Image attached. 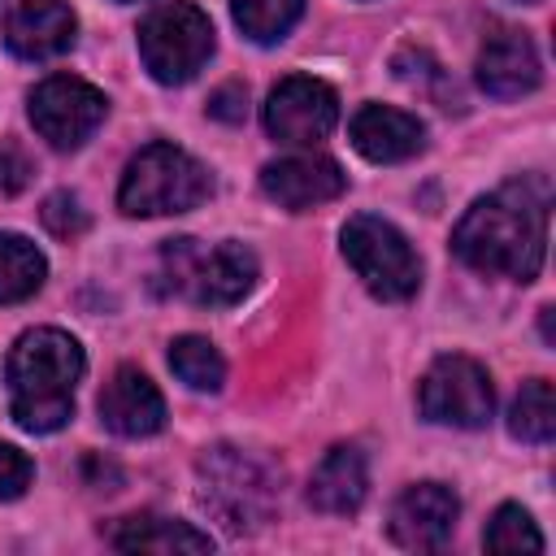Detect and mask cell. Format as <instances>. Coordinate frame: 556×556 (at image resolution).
<instances>
[{
	"mask_svg": "<svg viewBox=\"0 0 556 556\" xmlns=\"http://www.w3.org/2000/svg\"><path fill=\"white\" fill-rule=\"evenodd\" d=\"M452 248L478 274L530 282L543 269V252H547V187L508 182L473 200L456 222Z\"/></svg>",
	"mask_w": 556,
	"mask_h": 556,
	"instance_id": "cell-1",
	"label": "cell"
},
{
	"mask_svg": "<svg viewBox=\"0 0 556 556\" xmlns=\"http://www.w3.org/2000/svg\"><path fill=\"white\" fill-rule=\"evenodd\" d=\"M87 361L56 326L26 330L9 352V413L30 434H52L74 417V387Z\"/></svg>",
	"mask_w": 556,
	"mask_h": 556,
	"instance_id": "cell-2",
	"label": "cell"
},
{
	"mask_svg": "<svg viewBox=\"0 0 556 556\" xmlns=\"http://www.w3.org/2000/svg\"><path fill=\"white\" fill-rule=\"evenodd\" d=\"M200 478V504L230 530V534H252L261 530L274 508H278V478L274 469L230 443H217L200 456L195 465Z\"/></svg>",
	"mask_w": 556,
	"mask_h": 556,
	"instance_id": "cell-3",
	"label": "cell"
},
{
	"mask_svg": "<svg viewBox=\"0 0 556 556\" xmlns=\"http://www.w3.org/2000/svg\"><path fill=\"white\" fill-rule=\"evenodd\" d=\"M161 278L165 291L204 304V308H230L239 304L256 282V256L226 239V243H200V239H169L161 252Z\"/></svg>",
	"mask_w": 556,
	"mask_h": 556,
	"instance_id": "cell-4",
	"label": "cell"
},
{
	"mask_svg": "<svg viewBox=\"0 0 556 556\" xmlns=\"http://www.w3.org/2000/svg\"><path fill=\"white\" fill-rule=\"evenodd\" d=\"M213 191L208 169L174 148V143H148L143 152L130 156L122 187H117V208L126 217H169L195 208Z\"/></svg>",
	"mask_w": 556,
	"mask_h": 556,
	"instance_id": "cell-5",
	"label": "cell"
},
{
	"mask_svg": "<svg viewBox=\"0 0 556 556\" xmlns=\"http://www.w3.org/2000/svg\"><path fill=\"white\" fill-rule=\"evenodd\" d=\"M139 56L165 87L187 83L213 56V22L191 0H165L139 22Z\"/></svg>",
	"mask_w": 556,
	"mask_h": 556,
	"instance_id": "cell-6",
	"label": "cell"
},
{
	"mask_svg": "<svg viewBox=\"0 0 556 556\" xmlns=\"http://www.w3.org/2000/svg\"><path fill=\"white\" fill-rule=\"evenodd\" d=\"M343 256L378 300H408L421 287L417 252L391 222L374 213H356L343 226Z\"/></svg>",
	"mask_w": 556,
	"mask_h": 556,
	"instance_id": "cell-7",
	"label": "cell"
},
{
	"mask_svg": "<svg viewBox=\"0 0 556 556\" xmlns=\"http://www.w3.org/2000/svg\"><path fill=\"white\" fill-rule=\"evenodd\" d=\"M417 404H421L426 421L456 426V430H478V426H486V417L495 408V391H491V378L478 361L439 356L421 378Z\"/></svg>",
	"mask_w": 556,
	"mask_h": 556,
	"instance_id": "cell-8",
	"label": "cell"
},
{
	"mask_svg": "<svg viewBox=\"0 0 556 556\" xmlns=\"http://www.w3.org/2000/svg\"><path fill=\"white\" fill-rule=\"evenodd\" d=\"M104 113H109L104 91L74 74H52L30 91V126L61 152L83 148L104 122Z\"/></svg>",
	"mask_w": 556,
	"mask_h": 556,
	"instance_id": "cell-9",
	"label": "cell"
},
{
	"mask_svg": "<svg viewBox=\"0 0 556 556\" xmlns=\"http://www.w3.org/2000/svg\"><path fill=\"white\" fill-rule=\"evenodd\" d=\"M334 122H339V96L313 74L282 78L265 100V130L278 143L313 148L334 130Z\"/></svg>",
	"mask_w": 556,
	"mask_h": 556,
	"instance_id": "cell-10",
	"label": "cell"
},
{
	"mask_svg": "<svg viewBox=\"0 0 556 556\" xmlns=\"http://www.w3.org/2000/svg\"><path fill=\"white\" fill-rule=\"evenodd\" d=\"M456 517H460V500L452 495V486L417 482L391 504L387 530L408 552H439V547H447V539L456 530Z\"/></svg>",
	"mask_w": 556,
	"mask_h": 556,
	"instance_id": "cell-11",
	"label": "cell"
},
{
	"mask_svg": "<svg viewBox=\"0 0 556 556\" xmlns=\"http://www.w3.org/2000/svg\"><path fill=\"white\" fill-rule=\"evenodd\" d=\"M343 187H348V174L339 169V161H330L321 152H295V156L269 161L261 169V191L291 213L330 204L343 195Z\"/></svg>",
	"mask_w": 556,
	"mask_h": 556,
	"instance_id": "cell-12",
	"label": "cell"
},
{
	"mask_svg": "<svg viewBox=\"0 0 556 556\" xmlns=\"http://www.w3.org/2000/svg\"><path fill=\"white\" fill-rule=\"evenodd\" d=\"M78 17L65 0H13V9L4 13V43L13 56L22 61H48L61 56L74 43Z\"/></svg>",
	"mask_w": 556,
	"mask_h": 556,
	"instance_id": "cell-13",
	"label": "cell"
},
{
	"mask_svg": "<svg viewBox=\"0 0 556 556\" xmlns=\"http://www.w3.org/2000/svg\"><path fill=\"white\" fill-rule=\"evenodd\" d=\"M543 78L539 70V52L530 43V35L513 30V26H495L478 52V87L495 100H517L526 91H534Z\"/></svg>",
	"mask_w": 556,
	"mask_h": 556,
	"instance_id": "cell-14",
	"label": "cell"
},
{
	"mask_svg": "<svg viewBox=\"0 0 556 556\" xmlns=\"http://www.w3.org/2000/svg\"><path fill=\"white\" fill-rule=\"evenodd\" d=\"M100 421L122 439H148L165 426V400L148 374L122 365L100 391Z\"/></svg>",
	"mask_w": 556,
	"mask_h": 556,
	"instance_id": "cell-15",
	"label": "cell"
},
{
	"mask_svg": "<svg viewBox=\"0 0 556 556\" xmlns=\"http://www.w3.org/2000/svg\"><path fill=\"white\" fill-rule=\"evenodd\" d=\"M348 135H352V148L365 161H378V165L408 161V156H417L426 148V126L413 113L391 109V104H365V109H356Z\"/></svg>",
	"mask_w": 556,
	"mask_h": 556,
	"instance_id": "cell-16",
	"label": "cell"
},
{
	"mask_svg": "<svg viewBox=\"0 0 556 556\" xmlns=\"http://www.w3.org/2000/svg\"><path fill=\"white\" fill-rule=\"evenodd\" d=\"M365 491H369V465H365V452L352 443L330 447L308 478V504L330 517L356 513L365 504Z\"/></svg>",
	"mask_w": 556,
	"mask_h": 556,
	"instance_id": "cell-17",
	"label": "cell"
},
{
	"mask_svg": "<svg viewBox=\"0 0 556 556\" xmlns=\"http://www.w3.org/2000/svg\"><path fill=\"white\" fill-rule=\"evenodd\" d=\"M109 543L117 552H156V556L213 552V539L204 530H195L191 521H178V517H156V513H139V517L117 521L109 530Z\"/></svg>",
	"mask_w": 556,
	"mask_h": 556,
	"instance_id": "cell-18",
	"label": "cell"
},
{
	"mask_svg": "<svg viewBox=\"0 0 556 556\" xmlns=\"http://www.w3.org/2000/svg\"><path fill=\"white\" fill-rule=\"evenodd\" d=\"M48 261L26 235H0V304H17L43 287Z\"/></svg>",
	"mask_w": 556,
	"mask_h": 556,
	"instance_id": "cell-19",
	"label": "cell"
},
{
	"mask_svg": "<svg viewBox=\"0 0 556 556\" xmlns=\"http://www.w3.org/2000/svg\"><path fill=\"white\" fill-rule=\"evenodd\" d=\"M508 430L521 443H552V434H556V395H552L547 378H534L517 391L513 413H508Z\"/></svg>",
	"mask_w": 556,
	"mask_h": 556,
	"instance_id": "cell-20",
	"label": "cell"
},
{
	"mask_svg": "<svg viewBox=\"0 0 556 556\" xmlns=\"http://www.w3.org/2000/svg\"><path fill=\"white\" fill-rule=\"evenodd\" d=\"M169 369L191 387V391H217L226 382V361L222 352L200 339V334H178L169 343Z\"/></svg>",
	"mask_w": 556,
	"mask_h": 556,
	"instance_id": "cell-21",
	"label": "cell"
},
{
	"mask_svg": "<svg viewBox=\"0 0 556 556\" xmlns=\"http://www.w3.org/2000/svg\"><path fill=\"white\" fill-rule=\"evenodd\" d=\"M239 30L252 43H278L304 13V0H230Z\"/></svg>",
	"mask_w": 556,
	"mask_h": 556,
	"instance_id": "cell-22",
	"label": "cell"
},
{
	"mask_svg": "<svg viewBox=\"0 0 556 556\" xmlns=\"http://www.w3.org/2000/svg\"><path fill=\"white\" fill-rule=\"evenodd\" d=\"M486 552H543V534L521 504H500L482 530Z\"/></svg>",
	"mask_w": 556,
	"mask_h": 556,
	"instance_id": "cell-23",
	"label": "cell"
},
{
	"mask_svg": "<svg viewBox=\"0 0 556 556\" xmlns=\"http://www.w3.org/2000/svg\"><path fill=\"white\" fill-rule=\"evenodd\" d=\"M39 217H43V226H48L56 239H78V235L87 230V213H83L78 195H70V191H52V195L43 200Z\"/></svg>",
	"mask_w": 556,
	"mask_h": 556,
	"instance_id": "cell-24",
	"label": "cell"
},
{
	"mask_svg": "<svg viewBox=\"0 0 556 556\" xmlns=\"http://www.w3.org/2000/svg\"><path fill=\"white\" fill-rule=\"evenodd\" d=\"M30 473H35L30 456L17 452L13 443H0V500H17L30 486Z\"/></svg>",
	"mask_w": 556,
	"mask_h": 556,
	"instance_id": "cell-25",
	"label": "cell"
},
{
	"mask_svg": "<svg viewBox=\"0 0 556 556\" xmlns=\"http://www.w3.org/2000/svg\"><path fill=\"white\" fill-rule=\"evenodd\" d=\"M30 174H35L30 156L13 139H0V195H17L30 182Z\"/></svg>",
	"mask_w": 556,
	"mask_h": 556,
	"instance_id": "cell-26",
	"label": "cell"
},
{
	"mask_svg": "<svg viewBox=\"0 0 556 556\" xmlns=\"http://www.w3.org/2000/svg\"><path fill=\"white\" fill-rule=\"evenodd\" d=\"M243 113H248V87L243 83H226V87H217L208 96V117H217V122H243Z\"/></svg>",
	"mask_w": 556,
	"mask_h": 556,
	"instance_id": "cell-27",
	"label": "cell"
},
{
	"mask_svg": "<svg viewBox=\"0 0 556 556\" xmlns=\"http://www.w3.org/2000/svg\"><path fill=\"white\" fill-rule=\"evenodd\" d=\"M521 4H539V0H521Z\"/></svg>",
	"mask_w": 556,
	"mask_h": 556,
	"instance_id": "cell-28",
	"label": "cell"
}]
</instances>
